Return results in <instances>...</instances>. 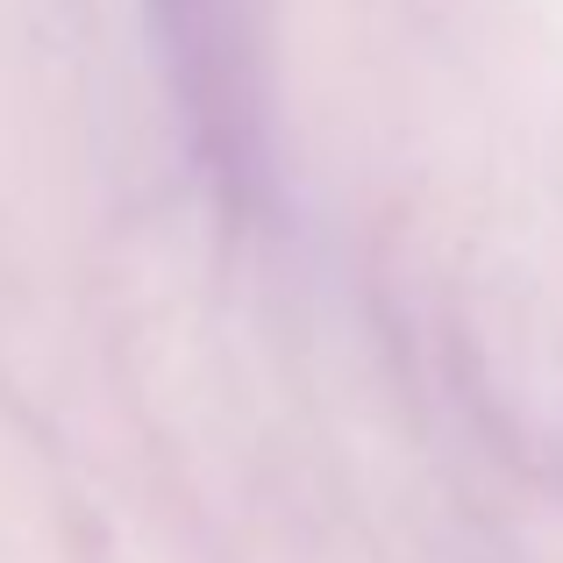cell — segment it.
<instances>
[{
  "label": "cell",
  "mask_w": 563,
  "mask_h": 563,
  "mask_svg": "<svg viewBox=\"0 0 563 563\" xmlns=\"http://www.w3.org/2000/svg\"><path fill=\"white\" fill-rule=\"evenodd\" d=\"M165 65L200 129V151L229 179L264 165V108H257V36L243 0H151Z\"/></svg>",
  "instance_id": "cell-1"
}]
</instances>
